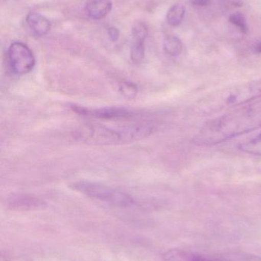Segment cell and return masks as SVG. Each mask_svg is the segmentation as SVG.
Instances as JSON below:
<instances>
[{"label": "cell", "instance_id": "cell-16", "mask_svg": "<svg viewBox=\"0 0 261 261\" xmlns=\"http://www.w3.org/2000/svg\"><path fill=\"white\" fill-rule=\"evenodd\" d=\"M120 91L121 94L127 99H133L137 93V88L133 83L125 82L121 84L120 87Z\"/></svg>", "mask_w": 261, "mask_h": 261}, {"label": "cell", "instance_id": "cell-15", "mask_svg": "<svg viewBox=\"0 0 261 261\" xmlns=\"http://www.w3.org/2000/svg\"><path fill=\"white\" fill-rule=\"evenodd\" d=\"M132 34H133L134 41L145 42L146 38L148 35L147 25L144 23H137L133 26Z\"/></svg>", "mask_w": 261, "mask_h": 261}, {"label": "cell", "instance_id": "cell-7", "mask_svg": "<svg viewBox=\"0 0 261 261\" xmlns=\"http://www.w3.org/2000/svg\"><path fill=\"white\" fill-rule=\"evenodd\" d=\"M46 203L33 195L18 194L11 196L7 200L8 208L16 211H32L44 208Z\"/></svg>", "mask_w": 261, "mask_h": 261}, {"label": "cell", "instance_id": "cell-18", "mask_svg": "<svg viewBox=\"0 0 261 261\" xmlns=\"http://www.w3.org/2000/svg\"><path fill=\"white\" fill-rule=\"evenodd\" d=\"M107 34H108L109 38H110V41H113V42L119 39L120 32L116 28L110 27L108 29Z\"/></svg>", "mask_w": 261, "mask_h": 261}, {"label": "cell", "instance_id": "cell-6", "mask_svg": "<svg viewBox=\"0 0 261 261\" xmlns=\"http://www.w3.org/2000/svg\"><path fill=\"white\" fill-rule=\"evenodd\" d=\"M70 108L75 113L81 116L105 120L131 119L138 116V113L136 112L124 107H110L90 109L81 106L72 105Z\"/></svg>", "mask_w": 261, "mask_h": 261}, {"label": "cell", "instance_id": "cell-19", "mask_svg": "<svg viewBox=\"0 0 261 261\" xmlns=\"http://www.w3.org/2000/svg\"><path fill=\"white\" fill-rule=\"evenodd\" d=\"M191 3L196 6H204L209 3V0H191Z\"/></svg>", "mask_w": 261, "mask_h": 261}, {"label": "cell", "instance_id": "cell-10", "mask_svg": "<svg viewBox=\"0 0 261 261\" xmlns=\"http://www.w3.org/2000/svg\"><path fill=\"white\" fill-rule=\"evenodd\" d=\"M112 9L110 0H92L87 3L86 12L93 19H101L107 16Z\"/></svg>", "mask_w": 261, "mask_h": 261}, {"label": "cell", "instance_id": "cell-20", "mask_svg": "<svg viewBox=\"0 0 261 261\" xmlns=\"http://www.w3.org/2000/svg\"><path fill=\"white\" fill-rule=\"evenodd\" d=\"M256 50H257V52H259V53H261V43L257 46V47H256Z\"/></svg>", "mask_w": 261, "mask_h": 261}, {"label": "cell", "instance_id": "cell-17", "mask_svg": "<svg viewBox=\"0 0 261 261\" xmlns=\"http://www.w3.org/2000/svg\"><path fill=\"white\" fill-rule=\"evenodd\" d=\"M229 21L234 25L237 26L242 32L246 33L248 32V26H247L246 20L245 17L241 13H234L229 17Z\"/></svg>", "mask_w": 261, "mask_h": 261}, {"label": "cell", "instance_id": "cell-14", "mask_svg": "<svg viewBox=\"0 0 261 261\" xmlns=\"http://www.w3.org/2000/svg\"><path fill=\"white\" fill-rule=\"evenodd\" d=\"M145 57V45L144 42L134 41L130 51V58L134 64H139L144 61Z\"/></svg>", "mask_w": 261, "mask_h": 261}, {"label": "cell", "instance_id": "cell-11", "mask_svg": "<svg viewBox=\"0 0 261 261\" xmlns=\"http://www.w3.org/2000/svg\"><path fill=\"white\" fill-rule=\"evenodd\" d=\"M163 47L167 55L173 57L178 56L182 52V41L177 37L170 35L164 40Z\"/></svg>", "mask_w": 261, "mask_h": 261}, {"label": "cell", "instance_id": "cell-12", "mask_svg": "<svg viewBox=\"0 0 261 261\" xmlns=\"http://www.w3.org/2000/svg\"><path fill=\"white\" fill-rule=\"evenodd\" d=\"M185 9L182 5L176 4L172 6L167 12V19L169 24L172 26L180 24L185 16Z\"/></svg>", "mask_w": 261, "mask_h": 261}, {"label": "cell", "instance_id": "cell-13", "mask_svg": "<svg viewBox=\"0 0 261 261\" xmlns=\"http://www.w3.org/2000/svg\"><path fill=\"white\" fill-rule=\"evenodd\" d=\"M239 150L249 154L261 156V134L239 146Z\"/></svg>", "mask_w": 261, "mask_h": 261}, {"label": "cell", "instance_id": "cell-9", "mask_svg": "<svg viewBox=\"0 0 261 261\" xmlns=\"http://www.w3.org/2000/svg\"><path fill=\"white\" fill-rule=\"evenodd\" d=\"M26 23L35 35H47L51 29V22L45 17L36 12H31L26 16Z\"/></svg>", "mask_w": 261, "mask_h": 261}, {"label": "cell", "instance_id": "cell-8", "mask_svg": "<svg viewBox=\"0 0 261 261\" xmlns=\"http://www.w3.org/2000/svg\"><path fill=\"white\" fill-rule=\"evenodd\" d=\"M165 261H228L221 257L183 249H171L164 253Z\"/></svg>", "mask_w": 261, "mask_h": 261}, {"label": "cell", "instance_id": "cell-3", "mask_svg": "<svg viewBox=\"0 0 261 261\" xmlns=\"http://www.w3.org/2000/svg\"><path fill=\"white\" fill-rule=\"evenodd\" d=\"M261 99V79L222 89L211 93L197 106L205 113L240 107Z\"/></svg>", "mask_w": 261, "mask_h": 261}, {"label": "cell", "instance_id": "cell-4", "mask_svg": "<svg viewBox=\"0 0 261 261\" xmlns=\"http://www.w3.org/2000/svg\"><path fill=\"white\" fill-rule=\"evenodd\" d=\"M70 187L73 190L91 199L107 202L115 206L128 208L135 204L134 199L128 193L97 182L79 181L74 182Z\"/></svg>", "mask_w": 261, "mask_h": 261}, {"label": "cell", "instance_id": "cell-2", "mask_svg": "<svg viewBox=\"0 0 261 261\" xmlns=\"http://www.w3.org/2000/svg\"><path fill=\"white\" fill-rule=\"evenodd\" d=\"M152 122H136L129 125H87L75 132L80 141L95 145H118L140 141L156 132Z\"/></svg>", "mask_w": 261, "mask_h": 261}, {"label": "cell", "instance_id": "cell-5", "mask_svg": "<svg viewBox=\"0 0 261 261\" xmlns=\"http://www.w3.org/2000/svg\"><path fill=\"white\" fill-rule=\"evenodd\" d=\"M9 67L15 74L25 75L32 71L35 65V58L26 44L15 41L8 50Z\"/></svg>", "mask_w": 261, "mask_h": 261}, {"label": "cell", "instance_id": "cell-1", "mask_svg": "<svg viewBox=\"0 0 261 261\" xmlns=\"http://www.w3.org/2000/svg\"><path fill=\"white\" fill-rule=\"evenodd\" d=\"M261 128V99L233 109L208 121L193 139L198 146H212Z\"/></svg>", "mask_w": 261, "mask_h": 261}]
</instances>
